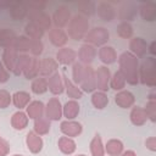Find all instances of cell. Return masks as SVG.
I'll return each instance as SVG.
<instances>
[{
	"label": "cell",
	"mask_w": 156,
	"mask_h": 156,
	"mask_svg": "<svg viewBox=\"0 0 156 156\" xmlns=\"http://www.w3.org/2000/svg\"><path fill=\"white\" fill-rule=\"evenodd\" d=\"M118 65H119V72L124 76L126 82L135 85L139 83V77H138V58L129 51H124L119 57H118Z\"/></svg>",
	"instance_id": "cell-1"
},
{
	"label": "cell",
	"mask_w": 156,
	"mask_h": 156,
	"mask_svg": "<svg viewBox=\"0 0 156 156\" xmlns=\"http://www.w3.org/2000/svg\"><path fill=\"white\" fill-rule=\"evenodd\" d=\"M68 37L73 40H82L89 32V21L87 17L77 13L68 22Z\"/></svg>",
	"instance_id": "cell-2"
},
{
	"label": "cell",
	"mask_w": 156,
	"mask_h": 156,
	"mask_svg": "<svg viewBox=\"0 0 156 156\" xmlns=\"http://www.w3.org/2000/svg\"><path fill=\"white\" fill-rule=\"evenodd\" d=\"M138 77L139 80L147 87L156 85V60L154 56L147 57L141 62L138 68Z\"/></svg>",
	"instance_id": "cell-3"
},
{
	"label": "cell",
	"mask_w": 156,
	"mask_h": 156,
	"mask_svg": "<svg viewBox=\"0 0 156 156\" xmlns=\"http://www.w3.org/2000/svg\"><path fill=\"white\" fill-rule=\"evenodd\" d=\"M108 38L110 33L105 27H94L87 33L84 40L85 44H90L93 46H101L108 41Z\"/></svg>",
	"instance_id": "cell-4"
},
{
	"label": "cell",
	"mask_w": 156,
	"mask_h": 156,
	"mask_svg": "<svg viewBox=\"0 0 156 156\" xmlns=\"http://www.w3.org/2000/svg\"><path fill=\"white\" fill-rule=\"evenodd\" d=\"M27 17L29 22L38 24L43 30L50 29L51 27V18L45 11H29Z\"/></svg>",
	"instance_id": "cell-5"
},
{
	"label": "cell",
	"mask_w": 156,
	"mask_h": 156,
	"mask_svg": "<svg viewBox=\"0 0 156 156\" xmlns=\"http://www.w3.org/2000/svg\"><path fill=\"white\" fill-rule=\"evenodd\" d=\"M69 20H71V11L65 5L58 6L55 10L54 15H52V22L56 26V28H63V27H66L68 24Z\"/></svg>",
	"instance_id": "cell-6"
},
{
	"label": "cell",
	"mask_w": 156,
	"mask_h": 156,
	"mask_svg": "<svg viewBox=\"0 0 156 156\" xmlns=\"http://www.w3.org/2000/svg\"><path fill=\"white\" fill-rule=\"evenodd\" d=\"M46 118L49 121H58L62 116V106L57 98H52L48 101L45 107Z\"/></svg>",
	"instance_id": "cell-7"
},
{
	"label": "cell",
	"mask_w": 156,
	"mask_h": 156,
	"mask_svg": "<svg viewBox=\"0 0 156 156\" xmlns=\"http://www.w3.org/2000/svg\"><path fill=\"white\" fill-rule=\"evenodd\" d=\"M110 69L106 66L98 67L95 71V82H96V88L100 89V91H106L108 89V83H110Z\"/></svg>",
	"instance_id": "cell-8"
},
{
	"label": "cell",
	"mask_w": 156,
	"mask_h": 156,
	"mask_svg": "<svg viewBox=\"0 0 156 156\" xmlns=\"http://www.w3.org/2000/svg\"><path fill=\"white\" fill-rule=\"evenodd\" d=\"M80 88H82V91H87V93H93L96 89L95 71L93 69L91 66H85V72L80 82Z\"/></svg>",
	"instance_id": "cell-9"
},
{
	"label": "cell",
	"mask_w": 156,
	"mask_h": 156,
	"mask_svg": "<svg viewBox=\"0 0 156 156\" xmlns=\"http://www.w3.org/2000/svg\"><path fill=\"white\" fill-rule=\"evenodd\" d=\"M77 55H78V58H79L80 63H83L84 66H89L96 56L95 46H93L90 44H83L79 48V51H78Z\"/></svg>",
	"instance_id": "cell-10"
},
{
	"label": "cell",
	"mask_w": 156,
	"mask_h": 156,
	"mask_svg": "<svg viewBox=\"0 0 156 156\" xmlns=\"http://www.w3.org/2000/svg\"><path fill=\"white\" fill-rule=\"evenodd\" d=\"M28 9L24 4V1H12L11 6L9 7V13L12 20L15 21H22L28 16Z\"/></svg>",
	"instance_id": "cell-11"
},
{
	"label": "cell",
	"mask_w": 156,
	"mask_h": 156,
	"mask_svg": "<svg viewBox=\"0 0 156 156\" xmlns=\"http://www.w3.org/2000/svg\"><path fill=\"white\" fill-rule=\"evenodd\" d=\"M138 13V7L133 2H124L118 9V18L122 22H129L135 18Z\"/></svg>",
	"instance_id": "cell-12"
},
{
	"label": "cell",
	"mask_w": 156,
	"mask_h": 156,
	"mask_svg": "<svg viewBox=\"0 0 156 156\" xmlns=\"http://www.w3.org/2000/svg\"><path fill=\"white\" fill-rule=\"evenodd\" d=\"M58 63L52 57H45L39 61V74L40 77H50L52 73L56 72Z\"/></svg>",
	"instance_id": "cell-13"
},
{
	"label": "cell",
	"mask_w": 156,
	"mask_h": 156,
	"mask_svg": "<svg viewBox=\"0 0 156 156\" xmlns=\"http://www.w3.org/2000/svg\"><path fill=\"white\" fill-rule=\"evenodd\" d=\"M60 129L61 132L68 136V138H72V136H78L82 130H83V127L79 122H76V121H63L60 126Z\"/></svg>",
	"instance_id": "cell-14"
},
{
	"label": "cell",
	"mask_w": 156,
	"mask_h": 156,
	"mask_svg": "<svg viewBox=\"0 0 156 156\" xmlns=\"http://www.w3.org/2000/svg\"><path fill=\"white\" fill-rule=\"evenodd\" d=\"M95 12H98V16H99L102 21H105V22H111V21L115 20V17H116L115 7H113L111 4L106 2V1H101V2L98 5Z\"/></svg>",
	"instance_id": "cell-15"
},
{
	"label": "cell",
	"mask_w": 156,
	"mask_h": 156,
	"mask_svg": "<svg viewBox=\"0 0 156 156\" xmlns=\"http://www.w3.org/2000/svg\"><path fill=\"white\" fill-rule=\"evenodd\" d=\"M76 58H77V52L71 48H61L56 54L57 63H61L65 66L74 63Z\"/></svg>",
	"instance_id": "cell-16"
},
{
	"label": "cell",
	"mask_w": 156,
	"mask_h": 156,
	"mask_svg": "<svg viewBox=\"0 0 156 156\" xmlns=\"http://www.w3.org/2000/svg\"><path fill=\"white\" fill-rule=\"evenodd\" d=\"M48 89L54 94V95H60L63 93L65 90V85H63V79L61 77V74L58 72L52 73L49 78H48Z\"/></svg>",
	"instance_id": "cell-17"
},
{
	"label": "cell",
	"mask_w": 156,
	"mask_h": 156,
	"mask_svg": "<svg viewBox=\"0 0 156 156\" xmlns=\"http://www.w3.org/2000/svg\"><path fill=\"white\" fill-rule=\"evenodd\" d=\"M115 102L117 104V106H119L122 108H129V107H132L134 105L135 98L128 90H119L115 95Z\"/></svg>",
	"instance_id": "cell-18"
},
{
	"label": "cell",
	"mask_w": 156,
	"mask_h": 156,
	"mask_svg": "<svg viewBox=\"0 0 156 156\" xmlns=\"http://www.w3.org/2000/svg\"><path fill=\"white\" fill-rule=\"evenodd\" d=\"M49 39H50L52 45H55L57 48H61L67 43L68 35L61 28L54 27V28H50V30H49Z\"/></svg>",
	"instance_id": "cell-19"
},
{
	"label": "cell",
	"mask_w": 156,
	"mask_h": 156,
	"mask_svg": "<svg viewBox=\"0 0 156 156\" xmlns=\"http://www.w3.org/2000/svg\"><path fill=\"white\" fill-rule=\"evenodd\" d=\"M18 52L13 49V48H6L2 52V63L6 67L7 71H12L15 69V66L17 63L18 60Z\"/></svg>",
	"instance_id": "cell-20"
},
{
	"label": "cell",
	"mask_w": 156,
	"mask_h": 156,
	"mask_svg": "<svg viewBox=\"0 0 156 156\" xmlns=\"http://www.w3.org/2000/svg\"><path fill=\"white\" fill-rule=\"evenodd\" d=\"M129 49H130V52L135 57H143L147 51V44L143 38L136 37V38H133L130 40Z\"/></svg>",
	"instance_id": "cell-21"
},
{
	"label": "cell",
	"mask_w": 156,
	"mask_h": 156,
	"mask_svg": "<svg viewBox=\"0 0 156 156\" xmlns=\"http://www.w3.org/2000/svg\"><path fill=\"white\" fill-rule=\"evenodd\" d=\"M140 16L144 21H155L156 20V4L154 1H146L143 2L139 7Z\"/></svg>",
	"instance_id": "cell-22"
},
{
	"label": "cell",
	"mask_w": 156,
	"mask_h": 156,
	"mask_svg": "<svg viewBox=\"0 0 156 156\" xmlns=\"http://www.w3.org/2000/svg\"><path fill=\"white\" fill-rule=\"evenodd\" d=\"M17 38V34L11 28H1L0 29V46L1 48H12L13 43Z\"/></svg>",
	"instance_id": "cell-23"
},
{
	"label": "cell",
	"mask_w": 156,
	"mask_h": 156,
	"mask_svg": "<svg viewBox=\"0 0 156 156\" xmlns=\"http://www.w3.org/2000/svg\"><path fill=\"white\" fill-rule=\"evenodd\" d=\"M26 143H27V147L33 154H38L43 149V140L35 132H29L27 134Z\"/></svg>",
	"instance_id": "cell-24"
},
{
	"label": "cell",
	"mask_w": 156,
	"mask_h": 156,
	"mask_svg": "<svg viewBox=\"0 0 156 156\" xmlns=\"http://www.w3.org/2000/svg\"><path fill=\"white\" fill-rule=\"evenodd\" d=\"M99 58L105 65H111L117 61V54L116 50L112 46H102L99 50Z\"/></svg>",
	"instance_id": "cell-25"
},
{
	"label": "cell",
	"mask_w": 156,
	"mask_h": 156,
	"mask_svg": "<svg viewBox=\"0 0 156 156\" xmlns=\"http://www.w3.org/2000/svg\"><path fill=\"white\" fill-rule=\"evenodd\" d=\"M62 79H63V85H65V89H66V93H67L68 98H72L73 100L83 98V91H82V89L78 88L73 82H71V80L67 78V76H63Z\"/></svg>",
	"instance_id": "cell-26"
},
{
	"label": "cell",
	"mask_w": 156,
	"mask_h": 156,
	"mask_svg": "<svg viewBox=\"0 0 156 156\" xmlns=\"http://www.w3.org/2000/svg\"><path fill=\"white\" fill-rule=\"evenodd\" d=\"M79 110H80L79 104L76 100H69V101H67L63 105V107H62V115L69 121V119H73V118H76L78 116Z\"/></svg>",
	"instance_id": "cell-27"
},
{
	"label": "cell",
	"mask_w": 156,
	"mask_h": 156,
	"mask_svg": "<svg viewBox=\"0 0 156 156\" xmlns=\"http://www.w3.org/2000/svg\"><path fill=\"white\" fill-rule=\"evenodd\" d=\"M39 61L40 60H38L37 57L30 56L29 62H28V65L26 66V68L23 71V74L27 79L37 78V76L39 74Z\"/></svg>",
	"instance_id": "cell-28"
},
{
	"label": "cell",
	"mask_w": 156,
	"mask_h": 156,
	"mask_svg": "<svg viewBox=\"0 0 156 156\" xmlns=\"http://www.w3.org/2000/svg\"><path fill=\"white\" fill-rule=\"evenodd\" d=\"M45 111V106L41 101H32L28 106H27V116L29 118H33V119H37L39 117L43 116Z\"/></svg>",
	"instance_id": "cell-29"
},
{
	"label": "cell",
	"mask_w": 156,
	"mask_h": 156,
	"mask_svg": "<svg viewBox=\"0 0 156 156\" xmlns=\"http://www.w3.org/2000/svg\"><path fill=\"white\" fill-rule=\"evenodd\" d=\"M130 121L134 126H143L145 124V122L147 121V117H146V113H145V110L140 106H135L132 108L130 111Z\"/></svg>",
	"instance_id": "cell-30"
},
{
	"label": "cell",
	"mask_w": 156,
	"mask_h": 156,
	"mask_svg": "<svg viewBox=\"0 0 156 156\" xmlns=\"http://www.w3.org/2000/svg\"><path fill=\"white\" fill-rule=\"evenodd\" d=\"M28 124V116L27 113L22 112V111H17L12 115L11 117V126L17 129V130H21V129H24Z\"/></svg>",
	"instance_id": "cell-31"
},
{
	"label": "cell",
	"mask_w": 156,
	"mask_h": 156,
	"mask_svg": "<svg viewBox=\"0 0 156 156\" xmlns=\"http://www.w3.org/2000/svg\"><path fill=\"white\" fill-rule=\"evenodd\" d=\"M77 9L79 11V15L88 17V16H91L95 13L96 5H95V2H93L90 0H83V1H79L77 4Z\"/></svg>",
	"instance_id": "cell-32"
},
{
	"label": "cell",
	"mask_w": 156,
	"mask_h": 156,
	"mask_svg": "<svg viewBox=\"0 0 156 156\" xmlns=\"http://www.w3.org/2000/svg\"><path fill=\"white\" fill-rule=\"evenodd\" d=\"M58 149L61 150V152L66 154V155H71L76 151V143L73 141V139L68 138V136H61L58 139Z\"/></svg>",
	"instance_id": "cell-33"
},
{
	"label": "cell",
	"mask_w": 156,
	"mask_h": 156,
	"mask_svg": "<svg viewBox=\"0 0 156 156\" xmlns=\"http://www.w3.org/2000/svg\"><path fill=\"white\" fill-rule=\"evenodd\" d=\"M29 100H30V95L27 91H16L12 95V102L20 110L23 108V107H26L28 105Z\"/></svg>",
	"instance_id": "cell-34"
},
{
	"label": "cell",
	"mask_w": 156,
	"mask_h": 156,
	"mask_svg": "<svg viewBox=\"0 0 156 156\" xmlns=\"http://www.w3.org/2000/svg\"><path fill=\"white\" fill-rule=\"evenodd\" d=\"M50 130V121L41 116L37 119H34V132L38 134V135H44V134H48Z\"/></svg>",
	"instance_id": "cell-35"
},
{
	"label": "cell",
	"mask_w": 156,
	"mask_h": 156,
	"mask_svg": "<svg viewBox=\"0 0 156 156\" xmlns=\"http://www.w3.org/2000/svg\"><path fill=\"white\" fill-rule=\"evenodd\" d=\"M105 151L110 156H118L123 151V143L121 140H118V139H111V140H108L106 143Z\"/></svg>",
	"instance_id": "cell-36"
},
{
	"label": "cell",
	"mask_w": 156,
	"mask_h": 156,
	"mask_svg": "<svg viewBox=\"0 0 156 156\" xmlns=\"http://www.w3.org/2000/svg\"><path fill=\"white\" fill-rule=\"evenodd\" d=\"M24 32L29 39H41L45 30H43L38 24L33 22H28L24 27Z\"/></svg>",
	"instance_id": "cell-37"
},
{
	"label": "cell",
	"mask_w": 156,
	"mask_h": 156,
	"mask_svg": "<svg viewBox=\"0 0 156 156\" xmlns=\"http://www.w3.org/2000/svg\"><path fill=\"white\" fill-rule=\"evenodd\" d=\"M91 104L95 108L102 110L108 104V98L104 91H94L91 95Z\"/></svg>",
	"instance_id": "cell-38"
},
{
	"label": "cell",
	"mask_w": 156,
	"mask_h": 156,
	"mask_svg": "<svg viewBox=\"0 0 156 156\" xmlns=\"http://www.w3.org/2000/svg\"><path fill=\"white\" fill-rule=\"evenodd\" d=\"M90 151L93 156H104L105 155V147L101 140V136L99 134H96L93 140L90 141Z\"/></svg>",
	"instance_id": "cell-39"
},
{
	"label": "cell",
	"mask_w": 156,
	"mask_h": 156,
	"mask_svg": "<svg viewBox=\"0 0 156 156\" xmlns=\"http://www.w3.org/2000/svg\"><path fill=\"white\" fill-rule=\"evenodd\" d=\"M29 45H30V39L27 35H17L15 43H13V49L17 52H27L29 51Z\"/></svg>",
	"instance_id": "cell-40"
},
{
	"label": "cell",
	"mask_w": 156,
	"mask_h": 156,
	"mask_svg": "<svg viewBox=\"0 0 156 156\" xmlns=\"http://www.w3.org/2000/svg\"><path fill=\"white\" fill-rule=\"evenodd\" d=\"M48 90V79L44 77H37L32 82V91L34 94H44Z\"/></svg>",
	"instance_id": "cell-41"
},
{
	"label": "cell",
	"mask_w": 156,
	"mask_h": 156,
	"mask_svg": "<svg viewBox=\"0 0 156 156\" xmlns=\"http://www.w3.org/2000/svg\"><path fill=\"white\" fill-rule=\"evenodd\" d=\"M124 85H126V78H124V76L119 71L115 72L113 76L111 77V79H110V87L112 89H115V90H122L124 88Z\"/></svg>",
	"instance_id": "cell-42"
},
{
	"label": "cell",
	"mask_w": 156,
	"mask_h": 156,
	"mask_svg": "<svg viewBox=\"0 0 156 156\" xmlns=\"http://www.w3.org/2000/svg\"><path fill=\"white\" fill-rule=\"evenodd\" d=\"M116 32H117L118 37H121L123 39H129L133 35V27L129 22H121L117 26Z\"/></svg>",
	"instance_id": "cell-43"
},
{
	"label": "cell",
	"mask_w": 156,
	"mask_h": 156,
	"mask_svg": "<svg viewBox=\"0 0 156 156\" xmlns=\"http://www.w3.org/2000/svg\"><path fill=\"white\" fill-rule=\"evenodd\" d=\"M84 72H85V66L80 62H74L73 67H72V77H73V82L76 84H80L83 77H84Z\"/></svg>",
	"instance_id": "cell-44"
},
{
	"label": "cell",
	"mask_w": 156,
	"mask_h": 156,
	"mask_svg": "<svg viewBox=\"0 0 156 156\" xmlns=\"http://www.w3.org/2000/svg\"><path fill=\"white\" fill-rule=\"evenodd\" d=\"M29 58H30V56H29V55H26V54H22V55L18 56L17 63H16L15 69H13V73H15L16 76L23 74V71H24L26 66H27L28 62H29Z\"/></svg>",
	"instance_id": "cell-45"
},
{
	"label": "cell",
	"mask_w": 156,
	"mask_h": 156,
	"mask_svg": "<svg viewBox=\"0 0 156 156\" xmlns=\"http://www.w3.org/2000/svg\"><path fill=\"white\" fill-rule=\"evenodd\" d=\"M29 51H30V54H32L34 57L41 55L43 51H44V44L41 43V40H40V39H30Z\"/></svg>",
	"instance_id": "cell-46"
},
{
	"label": "cell",
	"mask_w": 156,
	"mask_h": 156,
	"mask_svg": "<svg viewBox=\"0 0 156 156\" xmlns=\"http://www.w3.org/2000/svg\"><path fill=\"white\" fill-rule=\"evenodd\" d=\"M144 110H145L146 117L150 118V121L155 122L156 121V100H149Z\"/></svg>",
	"instance_id": "cell-47"
},
{
	"label": "cell",
	"mask_w": 156,
	"mask_h": 156,
	"mask_svg": "<svg viewBox=\"0 0 156 156\" xmlns=\"http://www.w3.org/2000/svg\"><path fill=\"white\" fill-rule=\"evenodd\" d=\"M11 101H12V96L10 95V93L5 89H1L0 90V108H6Z\"/></svg>",
	"instance_id": "cell-48"
},
{
	"label": "cell",
	"mask_w": 156,
	"mask_h": 156,
	"mask_svg": "<svg viewBox=\"0 0 156 156\" xmlns=\"http://www.w3.org/2000/svg\"><path fill=\"white\" fill-rule=\"evenodd\" d=\"M28 11H44L46 4L44 1H24Z\"/></svg>",
	"instance_id": "cell-49"
},
{
	"label": "cell",
	"mask_w": 156,
	"mask_h": 156,
	"mask_svg": "<svg viewBox=\"0 0 156 156\" xmlns=\"http://www.w3.org/2000/svg\"><path fill=\"white\" fill-rule=\"evenodd\" d=\"M9 78H10L9 71L6 69V67L4 66V63L0 62V83H5V82H7Z\"/></svg>",
	"instance_id": "cell-50"
},
{
	"label": "cell",
	"mask_w": 156,
	"mask_h": 156,
	"mask_svg": "<svg viewBox=\"0 0 156 156\" xmlns=\"http://www.w3.org/2000/svg\"><path fill=\"white\" fill-rule=\"evenodd\" d=\"M9 151H10V144L5 139L0 138V156H6Z\"/></svg>",
	"instance_id": "cell-51"
},
{
	"label": "cell",
	"mask_w": 156,
	"mask_h": 156,
	"mask_svg": "<svg viewBox=\"0 0 156 156\" xmlns=\"http://www.w3.org/2000/svg\"><path fill=\"white\" fill-rule=\"evenodd\" d=\"M145 145L149 150L151 151H156V138L155 136H150L145 140Z\"/></svg>",
	"instance_id": "cell-52"
},
{
	"label": "cell",
	"mask_w": 156,
	"mask_h": 156,
	"mask_svg": "<svg viewBox=\"0 0 156 156\" xmlns=\"http://www.w3.org/2000/svg\"><path fill=\"white\" fill-rule=\"evenodd\" d=\"M155 48H156V43L155 41H152L151 44H150V46H147V51L154 56L155 54H156V50H155Z\"/></svg>",
	"instance_id": "cell-53"
},
{
	"label": "cell",
	"mask_w": 156,
	"mask_h": 156,
	"mask_svg": "<svg viewBox=\"0 0 156 156\" xmlns=\"http://www.w3.org/2000/svg\"><path fill=\"white\" fill-rule=\"evenodd\" d=\"M122 156H136V155H135V152L133 150H127V151H124L122 154Z\"/></svg>",
	"instance_id": "cell-54"
},
{
	"label": "cell",
	"mask_w": 156,
	"mask_h": 156,
	"mask_svg": "<svg viewBox=\"0 0 156 156\" xmlns=\"http://www.w3.org/2000/svg\"><path fill=\"white\" fill-rule=\"evenodd\" d=\"M155 96H156V94H155V93L150 94V95H149V100H156V98H155Z\"/></svg>",
	"instance_id": "cell-55"
},
{
	"label": "cell",
	"mask_w": 156,
	"mask_h": 156,
	"mask_svg": "<svg viewBox=\"0 0 156 156\" xmlns=\"http://www.w3.org/2000/svg\"><path fill=\"white\" fill-rule=\"evenodd\" d=\"M77 156H85V155H77Z\"/></svg>",
	"instance_id": "cell-56"
},
{
	"label": "cell",
	"mask_w": 156,
	"mask_h": 156,
	"mask_svg": "<svg viewBox=\"0 0 156 156\" xmlns=\"http://www.w3.org/2000/svg\"><path fill=\"white\" fill-rule=\"evenodd\" d=\"M13 156H22V155H13Z\"/></svg>",
	"instance_id": "cell-57"
}]
</instances>
